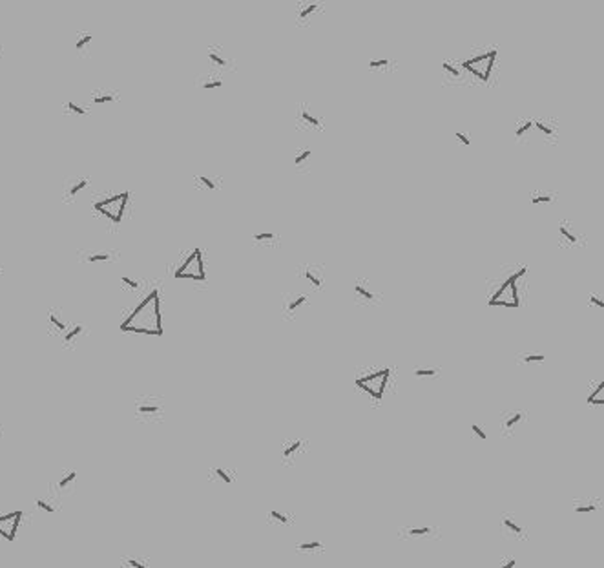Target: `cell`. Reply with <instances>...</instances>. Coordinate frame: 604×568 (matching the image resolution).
<instances>
[{
	"instance_id": "obj_1",
	"label": "cell",
	"mask_w": 604,
	"mask_h": 568,
	"mask_svg": "<svg viewBox=\"0 0 604 568\" xmlns=\"http://www.w3.org/2000/svg\"><path fill=\"white\" fill-rule=\"evenodd\" d=\"M387 378H389V369H382V371L374 373V375L358 378L356 387H360L362 391L367 393V395L373 398L374 402H382L383 393H385V384H387Z\"/></svg>"
},
{
	"instance_id": "obj_2",
	"label": "cell",
	"mask_w": 604,
	"mask_h": 568,
	"mask_svg": "<svg viewBox=\"0 0 604 568\" xmlns=\"http://www.w3.org/2000/svg\"><path fill=\"white\" fill-rule=\"evenodd\" d=\"M500 532L504 537L511 539V541H528L529 532L528 526L524 524L522 519H519L515 513H502L500 515Z\"/></svg>"
},
{
	"instance_id": "obj_3",
	"label": "cell",
	"mask_w": 604,
	"mask_h": 568,
	"mask_svg": "<svg viewBox=\"0 0 604 568\" xmlns=\"http://www.w3.org/2000/svg\"><path fill=\"white\" fill-rule=\"evenodd\" d=\"M495 57H497V51H488V53H482L479 57H473L469 61L462 62V68L468 71H473V75L480 77L482 81H488L489 79V71L493 68Z\"/></svg>"
},
{
	"instance_id": "obj_4",
	"label": "cell",
	"mask_w": 604,
	"mask_h": 568,
	"mask_svg": "<svg viewBox=\"0 0 604 568\" xmlns=\"http://www.w3.org/2000/svg\"><path fill=\"white\" fill-rule=\"evenodd\" d=\"M398 537L402 539H438L440 530L434 524H422V526H402L398 530Z\"/></svg>"
},
{
	"instance_id": "obj_5",
	"label": "cell",
	"mask_w": 604,
	"mask_h": 568,
	"mask_svg": "<svg viewBox=\"0 0 604 568\" xmlns=\"http://www.w3.org/2000/svg\"><path fill=\"white\" fill-rule=\"evenodd\" d=\"M21 519L22 512H11L6 513V515H0V537H4L6 541H15Z\"/></svg>"
},
{
	"instance_id": "obj_6",
	"label": "cell",
	"mask_w": 604,
	"mask_h": 568,
	"mask_svg": "<svg viewBox=\"0 0 604 568\" xmlns=\"http://www.w3.org/2000/svg\"><path fill=\"white\" fill-rule=\"evenodd\" d=\"M305 440H301V438H294V440H288V442H285L283 444V447H281V463L283 464H287V466H290V464H296L297 463V459H299V455H301L303 451H305Z\"/></svg>"
},
{
	"instance_id": "obj_7",
	"label": "cell",
	"mask_w": 604,
	"mask_h": 568,
	"mask_svg": "<svg viewBox=\"0 0 604 568\" xmlns=\"http://www.w3.org/2000/svg\"><path fill=\"white\" fill-rule=\"evenodd\" d=\"M524 418H526V413H524V411H508V413H504L502 418H500V431H502V435H506V437L513 435Z\"/></svg>"
},
{
	"instance_id": "obj_8",
	"label": "cell",
	"mask_w": 604,
	"mask_h": 568,
	"mask_svg": "<svg viewBox=\"0 0 604 568\" xmlns=\"http://www.w3.org/2000/svg\"><path fill=\"white\" fill-rule=\"evenodd\" d=\"M600 499L593 497H584V499H575L573 501V512L575 513H595L600 510Z\"/></svg>"
},
{
	"instance_id": "obj_9",
	"label": "cell",
	"mask_w": 604,
	"mask_h": 568,
	"mask_svg": "<svg viewBox=\"0 0 604 568\" xmlns=\"http://www.w3.org/2000/svg\"><path fill=\"white\" fill-rule=\"evenodd\" d=\"M267 523L277 524V526H290L294 523V513L285 512V510H277V508H272L270 512L267 513Z\"/></svg>"
},
{
	"instance_id": "obj_10",
	"label": "cell",
	"mask_w": 604,
	"mask_h": 568,
	"mask_svg": "<svg viewBox=\"0 0 604 568\" xmlns=\"http://www.w3.org/2000/svg\"><path fill=\"white\" fill-rule=\"evenodd\" d=\"M305 300H307V296H303V294H292V296H287L283 300V314L292 318L297 312V309L305 303Z\"/></svg>"
},
{
	"instance_id": "obj_11",
	"label": "cell",
	"mask_w": 604,
	"mask_h": 568,
	"mask_svg": "<svg viewBox=\"0 0 604 568\" xmlns=\"http://www.w3.org/2000/svg\"><path fill=\"white\" fill-rule=\"evenodd\" d=\"M296 552L297 553H307V555H318V553L325 552V543L322 541H301V543H296Z\"/></svg>"
},
{
	"instance_id": "obj_12",
	"label": "cell",
	"mask_w": 604,
	"mask_h": 568,
	"mask_svg": "<svg viewBox=\"0 0 604 568\" xmlns=\"http://www.w3.org/2000/svg\"><path fill=\"white\" fill-rule=\"evenodd\" d=\"M301 274L313 287H316V289H322L323 287V271H320L318 267H314V265L303 267Z\"/></svg>"
},
{
	"instance_id": "obj_13",
	"label": "cell",
	"mask_w": 604,
	"mask_h": 568,
	"mask_svg": "<svg viewBox=\"0 0 604 568\" xmlns=\"http://www.w3.org/2000/svg\"><path fill=\"white\" fill-rule=\"evenodd\" d=\"M354 296H356V300H365V302H369V303L376 300V294H374L373 289H369V287L362 282L354 283Z\"/></svg>"
},
{
	"instance_id": "obj_14",
	"label": "cell",
	"mask_w": 604,
	"mask_h": 568,
	"mask_svg": "<svg viewBox=\"0 0 604 568\" xmlns=\"http://www.w3.org/2000/svg\"><path fill=\"white\" fill-rule=\"evenodd\" d=\"M316 10H318V4H307V6H303V8H299V10H297V22H301V24L309 22L311 21V17L316 13Z\"/></svg>"
},
{
	"instance_id": "obj_15",
	"label": "cell",
	"mask_w": 604,
	"mask_h": 568,
	"mask_svg": "<svg viewBox=\"0 0 604 568\" xmlns=\"http://www.w3.org/2000/svg\"><path fill=\"white\" fill-rule=\"evenodd\" d=\"M121 329L126 332H142V334H156V336H161L163 331H157V329H150V327H141V325H122L121 323Z\"/></svg>"
},
{
	"instance_id": "obj_16",
	"label": "cell",
	"mask_w": 604,
	"mask_h": 568,
	"mask_svg": "<svg viewBox=\"0 0 604 568\" xmlns=\"http://www.w3.org/2000/svg\"><path fill=\"white\" fill-rule=\"evenodd\" d=\"M299 119H301V121H305L307 125H311L313 128H322V123H320V119H318V117H314L313 113L307 110V108H301V110H299Z\"/></svg>"
},
{
	"instance_id": "obj_17",
	"label": "cell",
	"mask_w": 604,
	"mask_h": 568,
	"mask_svg": "<svg viewBox=\"0 0 604 568\" xmlns=\"http://www.w3.org/2000/svg\"><path fill=\"white\" fill-rule=\"evenodd\" d=\"M91 41H93V35H91V33H82V35H79L77 44H75L77 51H86L88 50V46L91 44Z\"/></svg>"
},
{
	"instance_id": "obj_18",
	"label": "cell",
	"mask_w": 604,
	"mask_h": 568,
	"mask_svg": "<svg viewBox=\"0 0 604 568\" xmlns=\"http://www.w3.org/2000/svg\"><path fill=\"white\" fill-rule=\"evenodd\" d=\"M559 231H560V236H562L568 243H573V245L577 243V234H575L568 225H560Z\"/></svg>"
},
{
	"instance_id": "obj_19",
	"label": "cell",
	"mask_w": 604,
	"mask_h": 568,
	"mask_svg": "<svg viewBox=\"0 0 604 568\" xmlns=\"http://www.w3.org/2000/svg\"><path fill=\"white\" fill-rule=\"evenodd\" d=\"M519 360H520V362H526V364L544 362V360H546V357H544L542 353H537V355H533V353H526V355H520Z\"/></svg>"
},
{
	"instance_id": "obj_20",
	"label": "cell",
	"mask_w": 604,
	"mask_h": 568,
	"mask_svg": "<svg viewBox=\"0 0 604 568\" xmlns=\"http://www.w3.org/2000/svg\"><path fill=\"white\" fill-rule=\"evenodd\" d=\"M531 128H533V121H524V123H520V125L517 126V130H515V137H517V139H522V137L526 136V134H528V132L531 130Z\"/></svg>"
},
{
	"instance_id": "obj_21",
	"label": "cell",
	"mask_w": 604,
	"mask_h": 568,
	"mask_svg": "<svg viewBox=\"0 0 604 568\" xmlns=\"http://www.w3.org/2000/svg\"><path fill=\"white\" fill-rule=\"evenodd\" d=\"M602 387H604L602 382L597 384V387H595V391L588 397V402H589V404H602V402H604L602 397H600V393H602Z\"/></svg>"
},
{
	"instance_id": "obj_22",
	"label": "cell",
	"mask_w": 604,
	"mask_h": 568,
	"mask_svg": "<svg viewBox=\"0 0 604 568\" xmlns=\"http://www.w3.org/2000/svg\"><path fill=\"white\" fill-rule=\"evenodd\" d=\"M533 128H537V130H539L540 134H544V136L555 137V130H553V128H549V126L546 125L544 121H533Z\"/></svg>"
},
{
	"instance_id": "obj_23",
	"label": "cell",
	"mask_w": 604,
	"mask_h": 568,
	"mask_svg": "<svg viewBox=\"0 0 604 568\" xmlns=\"http://www.w3.org/2000/svg\"><path fill=\"white\" fill-rule=\"evenodd\" d=\"M214 473H216L217 477L221 479V481H223L225 484H232V483H234V477H232V475L227 472V470H223V468H216V470H214Z\"/></svg>"
},
{
	"instance_id": "obj_24",
	"label": "cell",
	"mask_w": 604,
	"mask_h": 568,
	"mask_svg": "<svg viewBox=\"0 0 604 568\" xmlns=\"http://www.w3.org/2000/svg\"><path fill=\"white\" fill-rule=\"evenodd\" d=\"M414 375L416 377H434V375H438V369H433V367H416Z\"/></svg>"
},
{
	"instance_id": "obj_25",
	"label": "cell",
	"mask_w": 604,
	"mask_h": 568,
	"mask_svg": "<svg viewBox=\"0 0 604 568\" xmlns=\"http://www.w3.org/2000/svg\"><path fill=\"white\" fill-rule=\"evenodd\" d=\"M517 559L515 557H511V555H504L502 559H500V563H499V568H517Z\"/></svg>"
},
{
	"instance_id": "obj_26",
	"label": "cell",
	"mask_w": 604,
	"mask_h": 568,
	"mask_svg": "<svg viewBox=\"0 0 604 568\" xmlns=\"http://www.w3.org/2000/svg\"><path fill=\"white\" fill-rule=\"evenodd\" d=\"M311 156H313V152H311V150H301V152H299V154L296 156V159H294V165H296V166L305 165V161H307V159H309Z\"/></svg>"
},
{
	"instance_id": "obj_27",
	"label": "cell",
	"mask_w": 604,
	"mask_h": 568,
	"mask_svg": "<svg viewBox=\"0 0 604 568\" xmlns=\"http://www.w3.org/2000/svg\"><path fill=\"white\" fill-rule=\"evenodd\" d=\"M75 479H77V472H70L68 475H66V477H62L61 481H59V488H61V490H64V488L70 486V484L73 483Z\"/></svg>"
},
{
	"instance_id": "obj_28",
	"label": "cell",
	"mask_w": 604,
	"mask_h": 568,
	"mask_svg": "<svg viewBox=\"0 0 604 568\" xmlns=\"http://www.w3.org/2000/svg\"><path fill=\"white\" fill-rule=\"evenodd\" d=\"M471 431H473V435L479 438L480 442H486V440H488V435H486V431H484L479 424H473V426H471Z\"/></svg>"
},
{
	"instance_id": "obj_29",
	"label": "cell",
	"mask_w": 604,
	"mask_h": 568,
	"mask_svg": "<svg viewBox=\"0 0 604 568\" xmlns=\"http://www.w3.org/2000/svg\"><path fill=\"white\" fill-rule=\"evenodd\" d=\"M208 59H210L212 62H216L217 66H227L225 57H221L219 53H216V51H208Z\"/></svg>"
},
{
	"instance_id": "obj_30",
	"label": "cell",
	"mask_w": 604,
	"mask_h": 568,
	"mask_svg": "<svg viewBox=\"0 0 604 568\" xmlns=\"http://www.w3.org/2000/svg\"><path fill=\"white\" fill-rule=\"evenodd\" d=\"M551 199H553V197L549 196V194H539V196L531 197V203H533V205H540V203H549Z\"/></svg>"
},
{
	"instance_id": "obj_31",
	"label": "cell",
	"mask_w": 604,
	"mask_h": 568,
	"mask_svg": "<svg viewBox=\"0 0 604 568\" xmlns=\"http://www.w3.org/2000/svg\"><path fill=\"white\" fill-rule=\"evenodd\" d=\"M35 504H37L39 508H41V510H44V512H48V513H53V512H55V508L51 506L50 503H46V501H42V499H37Z\"/></svg>"
},
{
	"instance_id": "obj_32",
	"label": "cell",
	"mask_w": 604,
	"mask_h": 568,
	"mask_svg": "<svg viewBox=\"0 0 604 568\" xmlns=\"http://www.w3.org/2000/svg\"><path fill=\"white\" fill-rule=\"evenodd\" d=\"M124 563L128 564V566H131V568H146V564L142 563L141 559H135V557H128Z\"/></svg>"
},
{
	"instance_id": "obj_33",
	"label": "cell",
	"mask_w": 604,
	"mask_h": 568,
	"mask_svg": "<svg viewBox=\"0 0 604 568\" xmlns=\"http://www.w3.org/2000/svg\"><path fill=\"white\" fill-rule=\"evenodd\" d=\"M254 240L256 242H270V240H274V234L272 232H259V234L254 236Z\"/></svg>"
},
{
	"instance_id": "obj_34",
	"label": "cell",
	"mask_w": 604,
	"mask_h": 568,
	"mask_svg": "<svg viewBox=\"0 0 604 568\" xmlns=\"http://www.w3.org/2000/svg\"><path fill=\"white\" fill-rule=\"evenodd\" d=\"M442 66H443V70L449 71V73H451L453 77H460V70H459V68H455L453 64H449V62H443Z\"/></svg>"
},
{
	"instance_id": "obj_35",
	"label": "cell",
	"mask_w": 604,
	"mask_h": 568,
	"mask_svg": "<svg viewBox=\"0 0 604 568\" xmlns=\"http://www.w3.org/2000/svg\"><path fill=\"white\" fill-rule=\"evenodd\" d=\"M113 101V95L110 93H106V95H101V97H93V102L95 104H104V102H111Z\"/></svg>"
},
{
	"instance_id": "obj_36",
	"label": "cell",
	"mask_w": 604,
	"mask_h": 568,
	"mask_svg": "<svg viewBox=\"0 0 604 568\" xmlns=\"http://www.w3.org/2000/svg\"><path fill=\"white\" fill-rule=\"evenodd\" d=\"M588 300H589V303H593L597 309H604V300L600 296H595V294H591Z\"/></svg>"
},
{
	"instance_id": "obj_37",
	"label": "cell",
	"mask_w": 604,
	"mask_h": 568,
	"mask_svg": "<svg viewBox=\"0 0 604 568\" xmlns=\"http://www.w3.org/2000/svg\"><path fill=\"white\" fill-rule=\"evenodd\" d=\"M387 64H389L387 59H380V61H371V62H369V68L376 70V68H385Z\"/></svg>"
},
{
	"instance_id": "obj_38",
	"label": "cell",
	"mask_w": 604,
	"mask_h": 568,
	"mask_svg": "<svg viewBox=\"0 0 604 568\" xmlns=\"http://www.w3.org/2000/svg\"><path fill=\"white\" fill-rule=\"evenodd\" d=\"M81 331H82V327H81V325H77L75 329H71V331L68 332V334H66V342H71V340H73V338H75L77 334H81Z\"/></svg>"
},
{
	"instance_id": "obj_39",
	"label": "cell",
	"mask_w": 604,
	"mask_h": 568,
	"mask_svg": "<svg viewBox=\"0 0 604 568\" xmlns=\"http://www.w3.org/2000/svg\"><path fill=\"white\" fill-rule=\"evenodd\" d=\"M86 185H88V181H86V179H84V181H79V183H77V185H73V186H71V188H70V196H75L77 192H79V190H82V188H84Z\"/></svg>"
},
{
	"instance_id": "obj_40",
	"label": "cell",
	"mask_w": 604,
	"mask_h": 568,
	"mask_svg": "<svg viewBox=\"0 0 604 568\" xmlns=\"http://www.w3.org/2000/svg\"><path fill=\"white\" fill-rule=\"evenodd\" d=\"M137 411L139 413H157L159 411V407L157 406H139L137 407Z\"/></svg>"
},
{
	"instance_id": "obj_41",
	"label": "cell",
	"mask_w": 604,
	"mask_h": 568,
	"mask_svg": "<svg viewBox=\"0 0 604 568\" xmlns=\"http://www.w3.org/2000/svg\"><path fill=\"white\" fill-rule=\"evenodd\" d=\"M457 139H459L464 146L471 145V139H469V136H466V134H462V132H457Z\"/></svg>"
},
{
	"instance_id": "obj_42",
	"label": "cell",
	"mask_w": 604,
	"mask_h": 568,
	"mask_svg": "<svg viewBox=\"0 0 604 568\" xmlns=\"http://www.w3.org/2000/svg\"><path fill=\"white\" fill-rule=\"evenodd\" d=\"M221 86H223L221 81H210V82H205L203 88H205V90H214V88H221Z\"/></svg>"
},
{
	"instance_id": "obj_43",
	"label": "cell",
	"mask_w": 604,
	"mask_h": 568,
	"mask_svg": "<svg viewBox=\"0 0 604 568\" xmlns=\"http://www.w3.org/2000/svg\"><path fill=\"white\" fill-rule=\"evenodd\" d=\"M68 108H70V110L73 111V113H79V116H84V113H86V111L82 110L81 106H77L75 102H71V101L68 102Z\"/></svg>"
},
{
	"instance_id": "obj_44",
	"label": "cell",
	"mask_w": 604,
	"mask_h": 568,
	"mask_svg": "<svg viewBox=\"0 0 604 568\" xmlns=\"http://www.w3.org/2000/svg\"><path fill=\"white\" fill-rule=\"evenodd\" d=\"M108 260V254H95V256H90L88 262H106Z\"/></svg>"
},
{
	"instance_id": "obj_45",
	"label": "cell",
	"mask_w": 604,
	"mask_h": 568,
	"mask_svg": "<svg viewBox=\"0 0 604 568\" xmlns=\"http://www.w3.org/2000/svg\"><path fill=\"white\" fill-rule=\"evenodd\" d=\"M199 181H201L205 186H208V188H216V185H214V183H212L210 179H208V177H205V176H199Z\"/></svg>"
},
{
	"instance_id": "obj_46",
	"label": "cell",
	"mask_w": 604,
	"mask_h": 568,
	"mask_svg": "<svg viewBox=\"0 0 604 568\" xmlns=\"http://www.w3.org/2000/svg\"><path fill=\"white\" fill-rule=\"evenodd\" d=\"M50 320H51V322H53V323H55V325L59 327V329H64V323H62L61 320H59V318L55 316V314H51V316H50Z\"/></svg>"
},
{
	"instance_id": "obj_47",
	"label": "cell",
	"mask_w": 604,
	"mask_h": 568,
	"mask_svg": "<svg viewBox=\"0 0 604 568\" xmlns=\"http://www.w3.org/2000/svg\"><path fill=\"white\" fill-rule=\"evenodd\" d=\"M122 282H124V283H128V285H130L131 289H135V287H137V283L133 282V280H130V278H126V276L122 278Z\"/></svg>"
},
{
	"instance_id": "obj_48",
	"label": "cell",
	"mask_w": 604,
	"mask_h": 568,
	"mask_svg": "<svg viewBox=\"0 0 604 568\" xmlns=\"http://www.w3.org/2000/svg\"><path fill=\"white\" fill-rule=\"evenodd\" d=\"M358 568H369V566H358Z\"/></svg>"
},
{
	"instance_id": "obj_49",
	"label": "cell",
	"mask_w": 604,
	"mask_h": 568,
	"mask_svg": "<svg viewBox=\"0 0 604 568\" xmlns=\"http://www.w3.org/2000/svg\"><path fill=\"white\" fill-rule=\"evenodd\" d=\"M0 272H2V271H0Z\"/></svg>"
}]
</instances>
